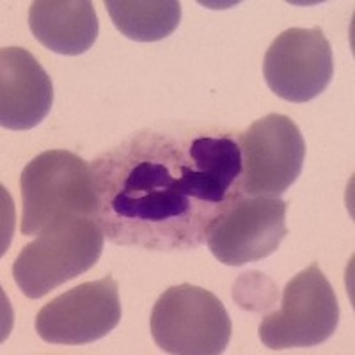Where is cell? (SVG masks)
<instances>
[{
	"mask_svg": "<svg viewBox=\"0 0 355 355\" xmlns=\"http://www.w3.org/2000/svg\"><path fill=\"white\" fill-rule=\"evenodd\" d=\"M242 192L249 198H279L300 176L306 160L302 132L288 116L268 114L239 137Z\"/></svg>",
	"mask_w": 355,
	"mask_h": 355,
	"instance_id": "cell-6",
	"label": "cell"
},
{
	"mask_svg": "<svg viewBox=\"0 0 355 355\" xmlns=\"http://www.w3.org/2000/svg\"><path fill=\"white\" fill-rule=\"evenodd\" d=\"M21 233L40 234L62 217H93L98 210L93 169L78 155L50 150L21 171Z\"/></svg>",
	"mask_w": 355,
	"mask_h": 355,
	"instance_id": "cell-3",
	"label": "cell"
},
{
	"mask_svg": "<svg viewBox=\"0 0 355 355\" xmlns=\"http://www.w3.org/2000/svg\"><path fill=\"white\" fill-rule=\"evenodd\" d=\"M105 8L123 36L142 43L171 36L182 21L178 0H105Z\"/></svg>",
	"mask_w": 355,
	"mask_h": 355,
	"instance_id": "cell-12",
	"label": "cell"
},
{
	"mask_svg": "<svg viewBox=\"0 0 355 355\" xmlns=\"http://www.w3.org/2000/svg\"><path fill=\"white\" fill-rule=\"evenodd\" d=\"M338 323V297L320 266L313 263L286 284L281 309L259 323L258 334L270 350L309 348L327 341Z\"/></svg>",
	"mask_w": 355,
	"mask_h": 355,
	"instance_id": "cell-5",
	"label": "cell"
},
{
	"mask_svg": "<svg viewBox=\"0 0 355 355\" xmlns=\"http://www.w3.org/2000/svg\"><path fill=\"white\" fill-rule=\"evenodd\" d=\"M105 234L93 217H62L44 227L12 263V277L27 299H41L98 263Z\"/></svg>",
	"mask_w": 355,
	"mask_h": 355,
	"instance_id": "cell-2",
	"label": "cell"
},
{
	"mask_svg": "<svg viewBox=\"0 0 355 355\" xmlns=\"http://www.w3.org/2000/svg\"><path fill=\"white\" fill-rule=\"evenodd\" d=\"M263 75L272 93L291 103H306L329 87L334 59L329 40L320 27H291L268 46Z\"/></svg>",
	"mask_w": 355,
	"mask_h": 355,
	"instance_id": "cell-7",
	"label": "cell"
},
{
	"mask_svg": "<svg viewBox=\"0 0 355 355\" xmlns=\"http://www.w3.org/2000/svg\"><path fill=\"white\" fill-rule=\"evenodd\" d=\"M121 322V302L112 275L82 283L50 300L36 316V332L52 345H89Z\"/></svg>",
	"mask_w": 355,
	"mask_h": 355,
	"instance_id": "cell-8",
	"label": "cell"
},
{
	"mask_svg": "<svg viewBox=\"0 0 355 355\" xmlns=\"http://www.w3.org/2000/svg\"><path fill=\"white\" fill-rule=\"evenodd\" d=\"M28 27L43 46L61 55H80L98 37V17L89 0H37Z\"/></svg>",
	"mask_w": 355,
	"mask_h": 355,
	"instance_id": "cell-11",
	"label": "cell"
},
{
	"mask_svg": "<svg viewBox=\"0 0 355 355\" xmlns=\"http://www.w3.org/2000/svg\"><path fill=\"white\" fill-rule=\"evenodd\" d=\"M150 325L157 347L174 355L224 354L233 331L217 295L189 283L169 288L158 297Z\"/></svg>",
	"mask_w": 355,
	"mask_h": 355,
	"instance_id": "cell-4",
	"label": "cell"
},
{
	"mask_svg": "<svg viewBox=\"0 0 355 355\" xmlns=\"http://www.w3.org/2000/svg\"><path fill=\"white\" fill-rule=\"evenodd\" d=\"M53 85L49 73L25 49L0 50V125L6 130H31L49 116Z\"/></svg>",
	"mask_w": 355,
	"mask_h": 355,
	"instance_id": "cell-10",
	"label": "cell"
},
{
	"mask_svg": "<svg viewBox=\"0 0 355 355\" xmlns=\"http://www.w3.org/2000/svg\"><path fill=\"white\" fill-rule=\"evenodd\" d=\"M288 205L279 198L242 196L208 233V249L220 263L242 266L268 258L286 239Z\"/></svg>",
	"mask_w": 355,
	"mask_h": 355,
	"instance_id": "cell-9",
	"label": "cell"
},
{
	"mask_svg": "<svg viewBox=\"0 0 355 355\" xmlns=\"http://www.w3.org/2000/svg\"><path fill=\"white\" fill-rule=\"evenodd\" d=\"M94 220L116 245L198 249L242 192V153L230 135L144 130L93 162Z\"/></svg>",
	"mask_w": 355,
	"mask_h": 355,
	"instance_id": "cell-1",
	"label": "cell"
}]
</instances>
